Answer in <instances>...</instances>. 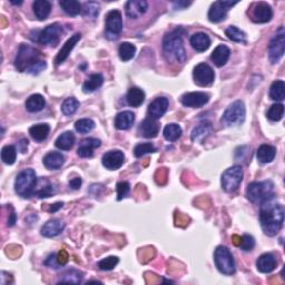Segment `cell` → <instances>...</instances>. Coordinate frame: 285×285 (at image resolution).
I'll list each match as a JSON object with an SVG mask.
<instances>
[{
    "mask_svg": "<svg viewBox=\"0 0 285 285\" xmlns=\"http://www.w3.org/2000/svg\"><path fill=\"white\" fill-rule=\"evenodd\" d=\"M225 35L232 41L239 43H247L246 34L239 29L238 27H235V26H230V27H227L225 30Z\"/></svg>",
    "mask_w": 285,
    "mask_h": 285,
    "instance_id": "obj_38",
    "label": "cell"
},
{
    "mask_svg": "<svg viewBox=\"0 0 285 285\" xmlns=\"http://www.w3.org/2000/svg\"><path fill=\"white\" fill-rule=\"evenodd\" d=\"M46 67H47L46 60H41V61H39V63H37L36 65H34L32 68H29L27 70V73L32 74V75H37V74L42 72L43 69H46Z\"/></svg>",
    "mask_w": 285,
    "mask_h": 285,
    "instance_id": "obj_52",
    "label": "cell"
},
{
    "mask_svg": "<svg viewBox=\"0 0 285 285\" xmlns=\"http://www.w3.org/2000/svg\"><path fill=\"white\" fill-rule=\"evenodd\" d=\"M243 179V169L235 165L226 169L222 175V187L227 193H233L238 190Z\"/></svg>",
    "mask_w": 285,
    "mask_h": 285,
    "instance_id": "obj_10",
    "label": "cell"
},
{
    "mask_svg": "<svg viewBox=\"0 0 285 285\" xmlns=\"http://www.w3.org/2000/svg\"><path fill=\"white\" fill-rule=\"evenodd\" d=\"M11 3H12V5L19 6V5H21V3H23V1H18V2H17V1H11Z\"/></svg>",
    "mask_w": 285,
    "mask_h": 285,
    "instance_id": "obj_61",
    "label": "cell"
},
{
    "mask_svg": "<svg viewBox=\"0 0 285 285\" xmlns=\"http://www.w3.org/2000/svg\"><path fill=\"white\" fill-rule=\"evenodd\" d=\"M82 14L88 19H95L99 14V3L98 2H86L82 7Z\"/></svg>",
    "mask_w": 285,
    "mask_h": 285,
    "instance_id": "obj_46",
    "label": "cell"
},
{
    "mask_svg": "<svg viewBox=\"0 0 285 285\" xmlns=\"http://www.w3.org/2000/svg\"><path fill=\"white\" fill-rule=\"evenodd\" d=\"M95 128V122L90 118H81L75 122V129L80 134H88Z\"/></svg>",
    "mask_w": 285,
    "mask_h": 285,
    "instance_id": "obj_42",
    "label": "cell"
},
{
    "mask_svg": "<svg viewBox=\"0 0 285 285\" xmlns=\"http://www.w3.org/2000/svg\"><path fill=\"white\" fill-rule=\"evenodd\" d=\"M15 223H16V214L14 212V209H12L10 215H9V220H8V225L14 226Z\"/></svg>",
    "mask_w": 285,
    "mask_h": 285,
    "instance_id": "obj_59",
    "label": "cell"
},
{
    "mask_svg": "<svg viewBox=\"0 0 285 285\" xmlns=\"http://www.w3.org/2000/svg\"><path fill=\"white\" fill-rule=\"evenodd\" d=\"M130 185L128 182H118L116 184V193H117V200L121 201L129 194Z\"/></svg>",
    "mask_w": 285,
    "mask_h": 285,
    "instance_id": "obj_50",
    "label": "cell"
},
{
    "mask_svg": "<svg viewBox=\"0 0 285 285\" xmlns=\"http://www.w3.org/2000/svg\"><path fill=\"white\" fill-rule=\"evenodd\" d=\"M273 17V10L266 2H257L253 8L252 19L256 24L269 23Z\"/></svg>",
    "mask_w": 285,
    "mask_h": 285,
    "instance_id": "obj_16",
    "label": "cell"
},
{
    "mask_svg": "<svg viewBox=\"0 0 285 285\" xmlns=\"http://www.w3.org/2000/svg\"><path fill=\"white\" fill-rule=\"evenodd\" d=\"M105 26H106V36L117 38V35L122 30V18L121 12L118 10H112L106 15L105 19Z\"/></svg>",
    "mask_w": 285,
    "mask_h": 285,
    "instance_id": "obj_13",
    "label": "cell"
},
{
    "mask_svg": "<svg viewBox=\"0 0 285 285\" xmlns=\"http://www.w3.org/2000/svg\"><path fill=\"white\" fill-rule=\"evenodd\" d=\"M57 187L55 185H47L46 187H42L41 190H39L38 192H35L39 199H48V197H51L52 195H55L57 193Z\"/></svg>",
    "mask_w": 285,
    "mask_h": 285,
    "instance_id": "obj_51",
    "label": "cell"
},
{
    "mask_svg": "<svg viewBox=\"0 0 285 285\" xmlns=\"http://www.w3.org/2000/svg\"><path fill=\"white\" fill-rule=\"evenodd\" d=\"M284 27L280 26L274 36L272 37L269 45V58L272 64H278L282 58L285 50Z\"/></svg>",
    "mask_w": 285,
    "mask_h": 285,
    "instance_id": "obj_9",
    "label": "cell"
},
{
    "mask_svg": "<svg viewBox=\"0 0 285 285\" xmlns=\"http://www.w3.org/2000/svg\"><path fill=\"white\" fill-rule=\"evenodd\" d=\"M84 274L77 270H68L61 275V280L58 282L60 283H69V284H78L81 282Z\"/></svg>",
    "mask_w": 285,
    "mask_h": 285,
    "instance_id": "obj_39",
    "label": "cell"
},
{
    "mask_svg": "<svg viewBox=\"0 0 285 285\" xmlns=\"http://www.w3.org/2000/svg\"><path fill=\"white\" fill-rule=\"evenodd\" d=\"M65 163V156L59 152H50L43 157V165L50 170L59 169Z\"/></svg>",
    "mask_w": 285,
    "mask_h": 285,
    "instance_id": "obj_28",
    "label": "cell"
},
{
    "mask_svg": "<svg viewBox=\"0 0 285 285\" xmlns=\"http://www.w3.org/2000/svg\"><path fill=\"white\" fill-rule=\"evenodd\" d=\"M156 147L152 143H142L136 145L134 148V155L136 157H142L148 153H155Z\"/></svg>",
    "mask_w": 285,
    "mask_h": 285,
    "instance_id": "obj_47",
    "label": "cell"
},
{
    "mask_svg": "<svg viewBox=\"0 0 285 285\" xmlns=\"http://www.w3.org/2000/svg\"><path fill=\"white\" fill-rule=\"evenodd\" d=\"M17 159V148L12 145H7L1 150V160L7 165H12Z\"/></svg>",
    "mask_w": 285,
    "mask_h": 285,
    "instance_id": "obj_44",
    "label": "cell"
},
{
    "mask_svg": "<svg viewBox=\"0 0 285 285\" xmlns=\"http://www.w3.org/2000/svg\"><path fill=\"white\" fill-rule=\"evenodd\" d=\"M169 102L166 97H157L148 105V115L154 120H159L167 112Z\"/></svg>",
    "mask_w": 285,
    "mask_h": 285,
    "instance_id": "obj_19",
    "label": "cell"
},
{
    "mask_svg": "<svg viewBox=\"0 0 285 285\" xmlns=\"http://www.w3.org/2000/svg\"><path fill=\"white\" fill-rule=\"evenodd\" d=\"M148 3L143 0H130L126 3V14L131 19L140 18L147 11Z\"/></svg>",
    "mask_w": 285,
    "mask_h": 285,
    "instance_id": "obj_20",
    "label": "cell"
},
{
    "mask_svg": "<svg viewBox=\"0 0 285 285\" xmlns=\"http://www.w3.org/2000/svg\"><path fill=\"white\" fill-rule=\"evenodd\" d=\"M246 116V108L242 100H236L225 109L222 116V124L226 127L243 124Z\"/></svg>",
    "mask_w": 285,
    "mask_h": 285,
    "instance_id": "obj_6",
    "label": "cell"
},
{
    "mask_svg": "<svg viewBox=\"0 0 285 285\" xmlns=\"http://www.w3.org/2000/svg\"><path fill=\"white\" fill-rule=\"evenodd\" d=\"M135 122V114L130 111L118 113L115 117V127L120 130H127L131 128Z\"/></svg>",
    "mask_w": 285,
    "mask_h": 285,
    "instance_id": "obj_24",
    "label": "cell"
},
{
    "mask_svg": "<svg viewBox=\"0 0 285 285\" xmlns=\"http://www.w3.org/2000/svg\"><path fill=\"white\" fill-rule=\"evenodd\" d=\"M127 103L131 107H139L144 102H145V93L143 89L138 87H133L128 90L126 97Z\"/></svg>",
    "mask_w": 285,
    "mask_h": 285,
    "instance_id": "obj_32",
    "label": "cell"
},
{
    "mask_svg": "<svg viewBox=\"0 0 285 285\" xmlns=\"http://www.w3.org/2000/svg\"><path fill=\"white\" fill-rule=\"evenodd\" d=\"M213 126L209 122H201L199 126H196L195 128L192 130L191 138L194 143H203L206 138L213 134Z\"/></svg>",
    "mask_w": 285,
    "mask_h": 285,
    "instance_id": "obj_21",
    "label": "cell"
},
{
    "mask_svg": "<svg viewBox=\"0 0 285 285\" xmlns=\"http://www.w3.org/2000/svg\"><path fill=\"white\" fill-rule=\"evenodd\" d=\"M214 261L217 270L223 274L232 275L235 273V262L230 249L225 246H218L214 253Z\"/></svg>",
    "mask_w": 285,
    "mask_h": 285,
    "instance_id": "obj_7",
    "label": "cell"
},
{
    "mask_svg": "<svg viewBox=\"0 0 285 285\" xmlns=\"http://www.w3.org/2000/svg\"><path fill=\"white\" fill-rule=\"evenodd\" d=\"M275 155H276L275 147L269 145V144H263V145L258 147L256 153L257 161L260 162L261 164L271 163V162L275 159Z\"/></svg>",
    "mask_w": 285,
    "mask_h": 285,
    "instance_id": "obj_30",
    "label": "cell"
},
{
    "mask_svg": "<svg viewBox=\"0 0 285 285\" xmlns=\"http://www.w3.org/2000/svg\"><path fill=\"white\" fill-rule=\"evenodd\" d=\"M192 2H186V1H175L173 2V6L175 9H184L191 5Z\"/></svg>",
    "mask_w": 285,
    "mask_h": 285,
    "instance_id": "obj_57",
    "label": "cell"
},
{
    "mask_svg": "<svg viewBox=\"0 0 285 285\" xmlns=\"http://www.w3.org/2000/svg\"><path fill=\"white\" fill-rule=\"evenodd\" d=\"M75 140L76 138L73 131H65V133L58 136V138H57L55 142V145L57 148H59V150L69 151L73 148Z\"/></svg>",
    "mask_w": 285,
    "mask_h": 285,
    "instance_id": "obj_33",
    "label": "cell"
},
{
    "mask_svg": "<svg viewBox=\"0 0 285 285\" xmlns=\"http://www.w3.org/2000/svg\"><path fill=\"white\" fill-rule=\"evenodd\" d=\"M283 115H284V106H283V104H280V103L272 105L266 114L267 118H269V120L272 122L281 121L282 120Z\"/></svg>",
    "mask_w": 285,
    "mask_h": 285,
    "instance_id": "obj_45",
    "label": "cell"
},
{
    "mask_svg": "<svg viewBox=\"0 0 285 285\" xmlns=\"http://www.w3.org/2000/svg\"><path fill=\"white\" fill-rule=\"evenodd\" d=\"M36 184L37 177L35 170L32 168L24 169L17 175L15 181V191L19 196L24 197V199H28V197L35 194Z\"/></svg>",
    "mask_w": 285,
    "mask_h": 285,
    "instance_id": "obj_4",
    "label": "cell"
},
{
    "mask_svg": "<svg viewBox=\"0 0 285 285\" xmlns=\"http://www.w3.org/2000/svg\"><path fill=\"white\" fill-rule=\"evenodd\" d=\"M28 140L26 139V138H23V139H20L18 144H17V147H18V151L20 153H23V154H25L26 152H27V148H28Z\"/></svg>",
    "mask_w": 285,
    "mask_h": 285,
    "instance_id": "obj_56",
    "label": "cell"
},
{
    "mask_svg": "<svg viewBox=\"0 0 285 285\" xmlns=\"http://www.w3.org/2000/svg\"><path fill=\"white\" fill-rule=\"evenodd\" d=\"M102 163L105 168L109 170H116L124 165L125 154L120 150H112L105 153L102 159Z\"/></svg>",
    "mask_w": 285,
    "mask_h": 285,
    "instance_id": "obj_14",
    "label": "cell"
},
{
    "mask_svg": "<svg viewBox=\"0 0 285 285\" xmlns=\"http://www.w3.org/2000/svg\"><path fill=\"white\" fill-rule=\"evenodd\" d=\"M185 33V29L177 27L164 36L163 51L166 59L168 61L179 64L185 63L186 51L183 46V37Z\"/></svg>",
    "mask_w": 285,
    "mask_h": 285,
    "instance_id": "obj_2",
    "label": "cell"
},
{
    "mask_svg": "<svg viewBox=\"0 0 285 285\" xmlns=\"http://www.w3.org/2000/svg\"><path fill=\"white\" fill-rule=\"evenodd\" d=\"M231 56V50L230 48L225 45H218L214 51L210 55V60L215 64L217 67H222L224 66L227 60L230 59Z\"/></svg>",
    "mask_w": 285,
    "mask_h": 285,
    "instance_id": "obj_27",
    "label": "cell"
},
{
    "mask_svg": "<svg viewBox=\"0 0 285 285\" xmlns=\"http://www.w3.org/2000/svg\"><path fill=\"white\" fill-rule=\"evenodd\" d=\"M163 135L168 142H175L182 136V128L177 124H169L164 128Z\"/></svg>",
    "mask_w": 285,
    "mask_h": 285,
    "instance_id": "obj_41",
    "label": "cell"
},
{
    "mask_svg": "<svg viewBox=\"0 0 285 285\" xmlns=\"http://www.w3.org/2000/svg\"><path fill=\"white\" fill-rule=\"evenodd\" d=\"M33 10L38 20H45L50 15L51 3L47 0H36L33 3Z\"/></svg>",
    "mask_w": 285,
    "mask_h": 285,
    "instance_id": "obj_29",
    "label": "cell"
},
{
    "mask_svg": "<svg viewBox=\"0 0 285 285\" xmlns=\"http://www.w3.org/2000/svg\"><path fill=\"white\" fill-rule=\"evenodd\" d=\"M82 184V179L81 177H76V178H73L69 181V187L72 188V190H78L81 186Z\"/></svg>",
    "mask_w": 285,
    "mask_h": 285,
    "instance_id": "obj_55",
    "label": "cell"
},
{
    "mask_svg": "<svg viewBox=\"0 0 285 285\" xmlns=\"http://www.w3.org/2000/svg\"><path fill=\"white\" fill-rule=\"evenodd\" d=\"M270 98L282 102L285 98V84L283 81H275L270 88Z\"/></svg>",
    "mask_w": 285,
    "mask_h": 285,
    "instance_id": "obj_37",
    "label": "cell"
},
{
    "mask_svg": "<svg viewBox=\"0 0 285 285\" xmlns=\"http://www.w3.org/2000/svg\"><path fill=\"white\" fill-rule=\"evenodd\" d=\"M182 104L186 107L199 108L209 102V95L202 91H195V93H187L182 96Z\"/></svg>",
    "mask_w": 285,
    "mask_h": 285,
    "instance_id": "obj_15",
    "label": "cell"
},
{
    "mask_svg": "<svg viewBox=\"0 0 285 285\" xmlns=\"http://www.w3.org/2000/svg\"><path fill=\"white\" fill-rule=\"evenodd\" d=\"M42 54L36 48L28 45H20L18 52H17L15 66L19 72H27L34 65H36L42 59Z\"/></svg>",
    "mask_w": 285,
    "mask_h": 285,
    "instance_id": "obj_3",
    "label": "cell"
},
{
    "mask_svg": "<svg viewBox=\"0 0 285 285\" xmlns=\"http://www.w3.org/2000/svg\"><path fill=\"white\" fill-rule=\"evenodd\" d=\"M46 106V99L41 94H34L26 100V109L29 113H37L42 111Z\"/></svg>",
    "mask_w": 285,
    "mask_h": 285,
    "instance_id": "obj_31",
    "label": "cell"
},
{
    "mask_svg": "<svg viewBox=\"0 0 285 285\" xmlns=\"http://www.w3.org/2000/svg\"><path fill=\"white\" fill-rule=\"evenodd\" d=\"M160 125L154 118L147 117L140 122L137 129V133L139 136L145 138H155L159 135Z\"/></svg>",
    "mask_w": 285,
    "mask_h": 285,
    "instance_id": "obj_17",
    "label": "cell"
},
{
    "mask_svg": "<svg viewBox=\"0 0 285 285\" xmlns=\"http://www.w3.org/2000/svg\"><path fill=\"white\" fill-rule=\"evenodd\" d=\"M57 258H58V262H59L60 265H65V264H67L69 256L65 249H61L58 255H57Z\"/></svg>",
    "mask_w": 285,
    "mask_h": 285,
    "instance_id": "obj_54",
    "label": "cell"
},
{
    "mask_svg": "<svg viewBox=\"0 0 285 285\" xmlns=\"http://www.w3.org/2000/svg\"><path fill=\"white\" fill-rule=\"evenodd\" d=\"M238 1H215L210 6L208 11V19L210 23H221L226 18V15L232 7L235 6Z\"/></svg>",
    "mask_w": 285,
    "mask_h": 285,
    "instance_id": "obj_12",
    "label": "cell"
},
{
    "mask_svg": "<svg viewBox=\"0 0 285 285\" xmlns=\"http://www.w3.org/2000/svg\"><path fill=\"white\" fill-rule=\"evenodd\" d=\"M81 35L80 33L73 35L72 37L68 38V41L64 43L63 48H61L58 54H57V57L55 59V64L57 66L61 65L66 59L68 58L69 54L72 52L74 48H75V46L77 45V42L81 41Z\"/></svg>",
    "mask_w": 285,
    "mask_h": 285,
    "instance_id": "obj_18",
    "label": "cell"
},
{
    "mask_svg": "<svg viewBox=\"0 0 285 285\" xmlns=\"http://www.w3.org/2000/svg\"><path fill=\"white\" fill-rule=\"evenodd\" d=\"M50 133V127L47 124H38L34 125L29 128V135L36 142H43L47 139L48 135Z\"/></svg>",
    "mask_w": 285,
    "mask_h": 285,
    "instance_id": "obj_34",
    "label": "cell"
},
{
    "mask_svg": "<svg viewBox=\"0 0 285 285\" xmlns=\"http://www.w3.org/2000/svg\"><path fill=\"white\" fill-rule=\"evenodd\" d=\"M45 264L47 266L51 267V269H58V267L60 266L59 262H58V258H57V256L55 255V254H51V255L48 256V258L45 262Z\"/></svg>",
    "mask_w": 285,
    "mask_h": 285,
    "instance_id": "obj_53",
    "label": "cell"
},
{
    "mask_svg": "<svg viewBox=\"0 0 285 285\" xmlns=\"http://www.w3.org/2000/svg\"><path fill=\"white\" fill-rule=\"evenodd\" d=\"M260 223L263 232L269 236H274L282 229L284 223V207L276 202L275 196L261 204Z\"/></svg>",
    "mask_w": 285,
    "mask_h": 285,
    "instance_id": "obj_1",
    "label": "cell"
},
{
    "mask_svg": "<svg viewBox=\"0 0 285 285\" xmlns=\"http://www.w3.org/2000/svg\"><path fill=\"white\" fill-rule=\"evenodd\" d=\"M190 43L193 47V49H195L199 52H203L208 49L210 43H212V41H210V38L207 34L195 33L191 36Z\"/></svg>",
    "mask_w": 285,
    "mask_h": 285,
    "instance_id": "obj_22",
    "label": "cell"
},
{
    "mask_svg": "<svg viewBox=\"0 0 285 285\" xmlns=\"http://www.w3.org/2000/svg\"><path fill=\"white\" fill-rule=\"evenodd\" d=\"M276 264H278V262H276L273 254L265 253L257 258L256 267L261 273H271L272 271H274Z\"/></svg>",
    "mask_w": 285,
    "mask_h": 285,
    "instance_id": "obj_25",
    "label": "cell"
},
{
    "mask_svg": "<svg viewBox=\"0 0 285 285\" xmlns=\"http://www.w3.org/2000/svg\"><path fill=\"white\" fill-rule=\"evenodd\" d=\"M78 107H80V102H78L76 98L69 97L65 99L63 105H61V113L66 116H70L76 113Z\"/></svg>",
    "mask_w": 285,
    "mask_h": 285,
    "instance_id": "obj_43",
    "label": "cell"
},
{
    "mask_svg": "<svg viewBox=\"0 0 285 285\" xmlns=\"http://www.w3.org/2000/svg\"><path fill=\"white\" fill-rule=\"evenodd\" d=\"M37 37L34 41L41 43L43 46H50L55 47L58 45V42L60 41V37L63 35L64 30L61 25L59 24H51L43 30H37Z\"/></svg>",
    "mask_w": 285,
    "mask_h": 285,
    "instance_id": "obj_8",
    "label": "cell"
},
{
    "mask_svg": "<svg viewBox=\"0 0 285 285\" xmlns=\"http://www.w3.org/2000/svg\"><path fill=\"white\" fill-rule=\"evenodd\" d=\"M118 262H120V260H118V257H116V256H108L106 258H103L102 261H99L97 265H98V267H99L100 270L111 271L118 264Z\"/></svg>",
    "mask_w": 285,
    "mask_h": 285,
    "instance_id": "obj_48",
    "label": "cell"
},
{
    "mask_svg": "<svg viewBox=\"0 0 285 285\" xmlns=\"http://www.w3.org/2000/svg\"><path fill=\"white\" fill-rule=\"evenodd\" d=\"M232 241H233V244L235 245V246H240V244H241V236H239V235H233V236H232Z\"/></svg>",
    "mask_w": 285,
    "mask_h": 285,
    "instance_id": "obj_60",
    "label": "cell"
},
{
    "mask_svg": "<svg viewBox=\"0 0 285 285\" xmlns=\"http://www.w3.org/2000/svg\"><path fill=\"white\" fill-rule=\"evenodd\" d=\"M65 229V223L60 220H50L41 227V235L45 238H54L59 235Z\"/></svg>",
    "mask_w": 285,
    "mask_h": 285,
    "instance_id": "obj_26",
    "label": "cell"
},
{
    "mask_svg": "<svg viewBox=\"0 0 285 285\" xmlns=\"http://www.w3.org/2000/svg\"><path fill=\"white\" fill-rule=\"evenodd\" d=\"M193 77L197 86L207 87L210 86L215 80V73L209 65L201 63L193 70Z\"/></svg>",
    "mask_w": 285,
    "mask_h": 285,
    "instance_id": "obj_11",
    "label": "cell"
},
{
    "mask_svg": "<svg viewBox=\"0 0 285 285\" xmlns=\"http://www.w3.org/2000/svg\"><path fill=\"white\" fill-rule=\"evenodd\" d=\"M59 6L68 16L75 17L82 12V6L76 0H63L59 2Z\"/></svg>",
    "mask_w": 285,
    "mask_h": 285,
    "instance_id": "obj_36",
    "label": "cell"
},
{
    "mask_svg": "<svg viewBox=\"0 0 285 285\" xmlns=\"http://www.w3.org/2000/svg\"><path fill=\"white\" fill-rule=\"evenodd\" d=\"M255 246V240L252 235L248 234H244L242 238H241V244H240V248L242 249L244 252H249Z\"/></svg>",
    "mask_w": 285,
    "mask_h": 285,
    "instance_id": "obj_49",
    "label": "cell"
},
{
    "mask_svg": "<svg viewBox=\"0 0 285 285\" xmlns=\"http://www.w3.org/2000/svg\"><path fill=\"white\" fill-rule=\"evenodd\" d=\"M64 206V203H61V202H58V203H55V204H51L49 209H48V212L49 213H56L57 210H59L61 207Z\"/></svg>",
    "mask_w": 285,
    "mask_h": 285,
    "instance_id": "obj_58",
    "label": "cell"
},
{
    "mask_svg": "<svg viewBox=\"0 0 285 285\" xmlns=\"http://www.w3.org/2000/svg\"><path fill=\"white\" fill-rule=\"evenodd\" d=\"M103 84H104V77L102 74H93V75H90L88 80L85 81L84 86H82V90H84V93L86 94L94 93V91L100 88Z\"/></svg>",
    "mask_w": 285,
    "mask_h": 285,
    "instance_id": "obj_35",
    "label": "cell"
},
{
    "mask_svg": "<svg viewBox=\"0 0 285 285\" xmlns=\"http://www.w3.org/2000/svg\"><path fill=\"white\" fill-rule=\"evenodd\" d=\"M136 54V47L130 42H122L118 48V55L122 61L133 59Z\"/></svg>",
    "mask_w": 285,
    "mask_h": 285,
    "instance_id": "obj_40",
    "label": "cell"
},
{
    "mask_svg": "<svg viewBox=\"0 0 285 285\" xmlns=\"http://www.w3.org/2000/svg\"><path fill=\"white\" fill-rule=\"evenodd\" d=\"M102 145V142L97 138H87L85 140H82L81 144L78 147L77 154L82 159H88L94 155V150L98 148Z\"/></svg>",
    "mask_w": 285,
    "mask_h": 285,
    "instance_id": "obj_23",
    "label": "cell"
},
{
    "mask_svg": "<svg viewBox=\"0 0 285 285\" xmlns=\"http://www.w3.org/2000/svg\"><path fill=\"white\" fill-rule=\"evenodd\" d=\"M246 194L252 203L262 204L274 196V184L271 181L253 182L247 186Z\"/></svg>",
    "mask_w": 285,
    "mask_h": 285,
    "instance_id": "obj_5",
    "label": "cell"
}]
</instances>
